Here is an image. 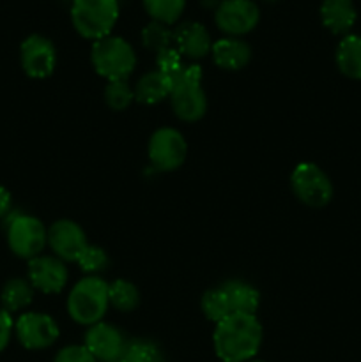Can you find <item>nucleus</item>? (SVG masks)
<instances>
[{
  "mask_svg": "<svg viewBox=\"0 0 361 362\" xmlns=\"http://www.w3.org/2000/svg\"><path fill=\"white\" fill-rule=\"evenodd\" d=\"M18 341L27 350L50 349L59 339V325L50 315L28 311L14 322Z\"/></svg>",
  "mask_w": 361,
  "mask_h": 362,
  "instance_id": "nucleus-11",
  "label": "nucleus"
},
{
  "mask_svg": "<svg viewBox=\"0 0 361 362\" xmlns=\"http://www.w3.org/2000/svg\"><path fill=\"white\" fill-rule=\"evenodd\" d=\"M336 66L343 76L361 80V35H343L336 48Z\"/></svg>",
  "mask_w": 361,
  "mask_h": 362,
  "instance_id": "nucleus-20",
  "label": "nucleus"
},
{
  "mask_svg": "<svg viewBox=\"0 0 361 362\" xmlns=\"http://www.w3.org/2000/svg\"><path fill=\"white\" fill-rule=\"evenodd\" d=\"M173 32V45L183 57L200 60L211 53L212 41L207 28L198 21H184Z\"/></svg>",
  "mask_w": 361,
  "mask_h": 362,
  "instance_id": "nucleus-15",
  "label": "nucleus"
},
{
  "mask_svg": "<svg viewBox=\"0 0 361 362\" xmlns=\"http://www.w3.org/2000/svg\"><path fill=\"white\" fill-rule=\"evenodd\" d=\"M219 288L229 299L232 315H255L260 306V293L250 283L241 279H229Z\"/></svg>",
  "mask_w": 361,
  "mask_h": 362,
  "instance_id": "nucleus-19",
  "label": "nucleus"
},
{
  "mask_svg": "<svg viewBox=\"0 0 361 362\" xmlns=\"http://www.w3.org/2000/svg\"><path fill=\"white\" fill-rule=\"evenodd\" d=\"M211 57L219 69L241 71L250 64L251 46L239 37H223L212 42Z\"/></svg>",
  "mask_w": 361,
  "mask_h": 362,
  "instance_id": "nucleus-16",
  "label": "nucleus"
},
{
  "mask_svg": "<svg viewBox=\"0 0 361 362\" xmlns=\"http://www.w3.org/2000/svg\"><path fill=\"white\" fill-rule=\"evenodd\" d=\"M250 362H264V361H253V359H251Z\"/></svg>",
  "mask_w": 361,
  "mask_h": 362,
  "instance_id": "nucleus-34",
  "label": "nucleus"
},
{
  "mask_svg": "<svg viewBox=\"0 0 361 362\" xmlns=\"http://www.w3.org/2000/svg\"><path fill=\"white\" fill-rule=\"evenodd\" d=\"M134 101V90L126 80L108 81L105 87V103L113 112H124Z\"/></svg>",
  "mask_w": 361,
  "mask_h": 362,
  "instance_id": "nucleus-27",
  "label": "nucleus"
},
{
  "mask_svg": "<svg viewBox=\"0 0 361 362\" xmlns=\"http://www.w3.org/2000/svg\"><path fill=\"white\" fill-rule=\"evenodd\" d=\"M27 276L34 290L42 293H60L66 288L69 272L60 258L39 255L28 260Z\"/></svg>",
  "mask_w": 361,
  "mask_h": 362,
  "instance_id": "nucleus-12",
  "label": "nucleus"
},
{
  "mask_svg": "<svg viewBox=\"0 0 361 362\" xmlns=\"http://www.w3.org/2000/svg\"><path fill=\"white\" fill-rule=\"evenodd\" d=\"M292 193L301 204L310 209H322L333 200L335 187L328 173L310 161L299 163L290 175Z\"/></svg>",
  "mask_w": 361,
  "mask_h": 362,
  "instance_id": "nucleus-6",
  "label": "nucleus"
},
{
  "mask_svg": "<svg viewBox=\"0 0 361 362\" xmlns=\"http://www.w3.org/2000/svg\"><path fill=\"white\" fill-rule=\"evenodd\" d=\"M108 300L113 310L120 313H131L140 304V292L134 283L127 279H115L108 285Z\"/></svg>",
  "mask_w": 361,
  "mask_h": 362,
  "instance_id": "nucleus-22",
  "label": "nucleus"
},
{
  "mask_svg": "<svg viewBox=\"0 0 361 362\" xmlns=\"http://www.w3.org/2000/svg\"><path fill=\"white\" fill-rule=\"evenodd\" d=\"M9 250L23 260L39 257L48 244V230L41 219L28 214H14L7 223Z\"/></svg>",
  "mask_w": 361,
  "mask_h": 362,
  "instance_id": "nucleus-7",
  "label": "nucleus"
},
{
  "mask_svg": "<svg viewBox=\"0 0 361 362\" xmlns=\"http://www.w3.org/2000/svg\"><path fill=\"white\" fill-rule=\"evenodd\" d=\"M260 20V11L253 0H222L214 11L216 27L229 37L250 34Z\"/></svg>",
  "mask_w": 361,
  "mask_h": 362,
  "instance_id": "nucleus-9",
  "label": "nucleus"
},
{
  "mask_svg": "<svg viewBox=\"0 0 361 362\" xmlns=\"http://www.w3.org/2000/svg\"><path fill=\"white\" fill-rule=\"evenodd\" d=\"M122 362H165L161 349L147 339H134L126 343Z\"/></svg>",
  "mask_w": 361,
  "mask_h": 362,
  "instance_id": "nucleus-25",
  "label": "nucleus"
},
{
  "mask_svg": "<svg viewBox=\"0 0 361 362\" xmlns=\"http://www.w3.org/2000/svg\"><path fill=\"white\" fill-rule=\"evenodd\" d=\"M48 246L62 262H78L88 243L78 223L71 219H59L48 228Z\"/></svg>",
  "mask_w": 361,
  "mask_h": 362,
  "instance_id": "nucleus-13",
  "label": "nucleus"
},
{
  "mask_svg": "<svg viewBox=\"0 0 361 362\" xmlns=\"http://www.w3.org/2000/svg\"><path fill=\"white\" fill-rule=\"evenodd\" d=\"M76 264L87 274H96V272H101L108 265V255H106V251L103 247L88 244L84 250V253L80 255Z\"/></svg>",
  "mask_w": 361,
  "mask_h": 362,
  "instance_id": "nucleus-28",
  "label": "nucleus"
},
{
  "mask_svg": "<svg viewBox=\"0 0 361 362\" xmlns=\"http://www.w3.org/2000/svg\"><path fill=\"white\" fill-rule=\"evenodd\" d=\"M170 103L177 119L184 122H197L207 112V98L202 88V67L198 64L184 66L173 78Z\"/></svg>",
  "mask_w": 361,
  "mask_h": 362,
  "instance_id": "nucleus-5",
  "label": "nucleus"
},
{
  "mask_svg": "<svg viewBox=\"0 0 361 362\" xmlns=\"http://www.w3.org/2000/svg\"><path fill=\"white\" fill-rule=\"evenodd\" d=\"M264 2H276V0H264Z\"/></svg>",
  "mask_w": 361,
  "mask_h": 362,
  "instance_id": "nucleus-33",
  "label": "nucleus"
},
{
  "mask_svg": "<svg viewBox=\"0 0 361 362\" xmlns=\"http://www.w3.org/2000/svg\"><path fill=\"white\" fill-rule=\"evenodd\" d=\"M91 62L96 73L106 81L127 80L137 67V53L126 39L106 35L92 45Z\"/></svg>",
  "mask_w": 361,
  "mask_h": 362,
  "instance_id": "nucleus-3",
  "label": "nucleus"
},
{
  "mask_svg": "<svg viewBox=\"0 0 361 362\" xmlns=\"http://www.w3.org/2000/svg\"><path fill=\"white\" fill-rule=\"evenodd\" d=\"M142 2L152 21H158L166 27L177 23L186 7V0H142Z\"/></svg>",
  "mask_w": 361,
  "mask_h": 362,
  "instance_id": "nucleus-23",
  "label": "nucleus"
},
{
  "mask_svg": "<svg viewBox=\"0 0 361 362\" xmlns=\"http://www.w3.org/2000/svg\"><path fill=\"white\" fill-rule=\"evenodd\" d=\"M119 362H122V361H119Z\"/></svg>",
  "mask_w": 361,
  "mask_h": 362,
  "instance_id": "nucleus-35",
  "label": "nucleus"
},
{
  "mask_svg": "<svg viewBox=\"0 0 361 362\" xmlns=\"http://www.w3.org/2000/svg\"><path fill=\"white\" fill-rule=\"evenodd\" d=\"M156 62H158V69L163 71L165 74H168L172 80L180 73V71H183L184 67L183 55H180L176 48H168L165 49V52L158 53Z\"/></svg>",
  "mask_w": 361,
  "mask_h": 362,
  "instance_id": "nucleus-29",
  "label": "nucleus"
},
{
  "mask_svg": "<svg viewBox=\"0 0 361 362\" xmlns=\"http://www.w3.org/2000/svg\"><path fill=\"white\" fill-rule=\"evenodd\" d=\"M147 154L156 170L173 172L183 166L188 156V144L180 131L173 127H159L149 140Z\"/></svg>",
  "mask_w": 361,
  "mask_h": 362,
  "instance_id": "nucleus-8",
  "label": "nucleus"
},
{
  "mask_svg": "<svg viewBox=\"0 0 361 362\" xmlns=\"http://www.w3.org/2000/svg\"><path fill=\"white\" fill-rule=\"evenodd\" d=\"M202 313L207 320H211L212 324H219L222 320L229 318L232 315V310H230L229 299H227L225 292L222 288H211L202 296L200 300Z\"/></svg>",
  "mask_w": 361,
  "mask_h": 362,
  "instance_id": "nucleus-24",
  "label": "nucleus"
},
{
  "mask_svg": "<svg viewBox=\"0 0 361 362\" xmlns=\"http://www.w3.org/2000/svg\"><path fill=\"white\" fill-rule=\"evenodd\" d=\"M262 325L255 315H230L216 324L212 345L219 361L250 362L262 345Z\"/></svg>",
  "mask_w": 361,
  "mask_h": 362,
  "instance_id": "nucleus-1",
  "label": "nucleus"
},
{
  "mask_svg": "<svg viewBox=\"0 0 361 362\" xmlns=\"http://www.w3.org/2000/svg\"><path fill=\"white\" fill-rule=\"evenodd\" d=\"M21 69L28 78L45 80L52 76L57 66L55 45L41 34H32L20 46Z\"/></svg>",
  "mask_w": 361,
  "mask_h": 362,
  "instance_id": "nucleus-10",
  "label": "nucleus"
},
{
  "mask_svg": "<svg viewBox=\"0 0 361 362\" xmlns=\"http://www.w3.org/2000/svg\"><path fill=\"white\" fill-rule=\"evenodd\" d=\"M173 80L165 74L163 71H149L140 80L137 81L134 87V99L142 105H158L163 99L170 98L172 94Z\"/></svg>",
  "mask_w": 361,
  "mask_h": 362,
  "instance_id": "nucleus-18",
  "label": "nucleus"
},
{
  "mask_svg": "<svg viewBox=\"0 0 361 362\" xmlns=\"http://www.w3.org/2000/svg\"><path fill=\"white\" fill-rule=\"evenodd\" d=\"M53 362H98L85 345H69L60 350Z\"/></svg>",
  "mask_w": 361,
  "mask_h": 362,
  "instance_id": "nucleus-30",
  "label": "nucleus"
},
{
  "mask_svg": "<svg viewBox=\"0 0 361 362\" xmlns=\"http://www.w3.org/2000/svg\"><path fill=\"white\" fill-rule=\"evenodd\" d=\"M126 343L122 332L106 322L91 325L85 334V349L99 362L122 361Z\"/></svg>",
  "mask_w": 361,
  "mask_h": 362,
  "instance_id": "nucleus-14",
  "label": "nucleus"
},
{
  "mask_svg": "<svg viewBox=\"0 0 361 362\" xmlns=\"http://www.w3.org/2000/svg\"><path fill=\"white\" fill-rule=\"evenodd\" d=\"M14 331V320L11 317V313H7L6 310L0 308V352L7 349L11 341V336Z\"/></svg>",
  "mask_w": 361,
  "mask_h": 362,
  "instance_id": "nucleus-31",
  "label": "nucleus"
},
{
  "mask_svg": "<svg viewBox=\"0 0 361 362\" xmlns=\"http://www.w3.org/2000/svg\"><path fill=\"white\" fill-rule=\"evenodd\" d=\"M119 20V0H73L71 21L81 37L99 41L112 35Z\"/></svg>",
  "mask_w": 361,
  "mask_h": 362,
  "instance_id": "nucleus-4",
  "label": "nucleus"
},
{
  "mask_svg": "<svg viewBox=\"0 0 361 362\" xmlns=\"http://www.w3.org/2000/svg\"><path fill=\"white\" fill-rule=\"evenodd\" d=\"M322 25L335 35H347L357 20V11L353 0H322Z\"/></svg>",
  "mask_w": 361,
  "mask_h": 362,
  "instance_id": "nucleus-17",
  "label": "nucleus"
},
{
  "mask_svg": "<svg viewBox=\"0 0 361 362\" xmlns=\"http://www.w3.org/2000/svg\"><path fill=\"white\" fill-rule=\"evenodd\" d=\"M11 205H13V198H11V193L4 186H0V218L9 214Z\"/></svg>",
  "mask_w": 361,
  "mask_h": 362,
  "instance_id": "nucleus-32",
  "label": "nucleus"
},
{
  "mask_svg": "<svg viewBox=\"0 0 361 362\" xmlns=\"http://www.w3.org/2000/svg\"><path fill=\"white\" fill-rule=\"evenodd\" d=\"M142 42L147 49L156 53H161L165 49L172 48L173 42V32L170 30L166 25L158 23V21H151L147 27L142 30Z\"/></svg>",
  "mask_w": 361,
  "mask_h": 362,
  "instance_id": "nucleus-26",
  "label": "nucleus"
},
{
  "mask_svg": "<svg viewBox=\"0 0 361 362\" xmlns=\"http://www.w3.org/2000/svg\"><path fill=\"white\" fill-rule=\"evenodd\" d=\"M110 306L108 283L98 276L80 279L67 296V313L80 325L99 324Z\"/></svg>",
  "mask_w": 361,
  "mask_h": 362,
  "instance_id": "nucleus-2",
  "label": "nucleus"
},
{
  "mask_svg": "<svg viewBox=\"0 0 361 362\" xmlns=\"http://www.w3.org/2000/svg\"><path fill=\"white\" fill-rule=\"evenodd\" d=\"M34 300V286L30 285L28 279L13 278L4 285L2 293H0V303L2 310L7 313H18V311L28 308Z\"/></svg>",
  "mask_w": 361,
  "mask_h": 362,
  "instance_id": "nucleus-21",
  "label": "nucleus"
}]
</instances>
